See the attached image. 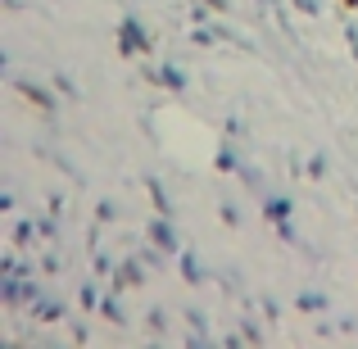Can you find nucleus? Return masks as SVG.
I'll return each instance as SVG.
<instances>
[]
</instances>
